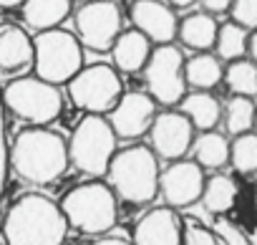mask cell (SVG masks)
<instances>
[{"label":"cell","mask_w":257,"mask_h":245,"mask_svg":"<svg viewBox=\"0 0 257 245\" xmlns=\"http://www.w3.org/2000/svg\"><path fill=\"white\" fill-rule=\"evenodd\" d=\"M83 68V46L76 33L51 28L33 36V76L63 86Z\"/></svg>","instance_id":"obj_7"},{"label":"cell","mask_w":257,"mask_h":245,"mask_svg":"<svg viewBox=\"0 0 257 245\" xmlns=\"http://www.w3.org/2000/svg\"><path fill=\"white\" fill-rule=\"evenodd\" d=\"M11 175V142L6 134V104H3V89H0V195H3Z\"/></svg>","instance_id":"obj_30"},{"label":"cell","mask_w":257,"mask_h":245,"mask_svg":"<svg viewBox=\"0 0 257 245\" xmlns=\"http://www.w3.org/2000/svg\"><path fill=\"white\" fill-rule=\"evenodd\" d=\"M229 21L244 31H257V0H232Z\"/></svg>","instance_id":"obj_29"},{"label":"cell","mask_w":257,"mask_h":245,"mask_svg":"<svg viewBox=\"0 0 257 245\" xmlns=\"http://www.w3.org/2000/svg\"><path fill=\"white\" fill-rule=\"evenodd\" d=\"M68 167V139L48 127H28L11 142V172L28 185H51Z\"/></svg>","instance_id":"obj_2"},{"label":"cell","mask_w":257,"mask_h":245,"mask_svg":"<svg viewBox=\"0 0 257 245\" xmlns=\"http://www.w3.org/2000/svg\"><path fill=\"white\" fill-rule=\"evenodd\" d=\"M177 109L192 121L197 132H212L222 121V104L212 91H187Z\"/></svg>","instance_id":"obj_19"},{"label":"cell","mask_w":257,"mask_h":245,"mask_svg":"<svg viewBox=\"0 0 257 245\" xmlns=\"http://www.w3.org/2000/svg\"><path fill=\"white\" fill-rule=\"evenodd\" d=\"M224 86L232 96H257V63L249 58H239L224 66Z\"/></svg>","instance_id":"obj_26"},{"label":"cell","mask_w":257,"mask_h":245,"mask_svg":"<svg viewBox=\"0 0 257 245\" xmlns=\"http://www.w3.org/2000/svg\"><path fill=\"white\" fill-rule=\"evenodd\" d=\"M134 245H182V217L172 207H152L144 212L132 235Z\"/></svg>","instance_id":"obj_15"},{"label":"cell","mask_w":257,"mask_h":245,"mask_svg":"<svg viewBox=\"0 0 257 245\" xmlns=\"http://www.w3.org/2000/svg\"><path fill=\"white\" fill-rule=\"evenodd\" d=\"M3 104L28 127H48L63 111V94L38 76H16L3 86Z\"/></svg>","instance_id":"obj_6"},{"label":"cell","mask_w":257,"mask_h":245,"mask_svg":"<svg viewBox=\"0 0 257 245\" xmlns=\"http://www.w3.org/2000/svg\"><path fill=\"white\" fill-rule=\"evenodd\" d=\"M217 31H219L217 18L204 13V11H197V13H189L179 21L177 38L184 48H189L194 53H207L217 43Z\"/></svg>","instance_id":"obj_18"},{"label":"cell","mask_w":257,"mask_h":245,"mask_svg":"<svg viewBox=\"0 0 257 245\" xmlns=\"http://www.w3.org/2000/svg\"><path fill=\"white\" fill-rule=\"evenodd\" d=\"M68 222L58 202L46 195H21L3 215L6 245H63L68 237Z\"/></svg>","instance_id":"obj_1"},{"label":"cell","mask_w":257,"mask_h":245,"mask_svg":"<svg viewBox=\"0 0 257 245\" xmlns=\"http://www.w3.org/2000/svg\"><path fill=\"white\" fill-rule=\"evenodd\" d=\"M162 3H167L172 11H187L197 3V0H162Z\"/></svg>","instance_id":"obj_34"},{"label":"cell","mask_w":257,"mask_h":245,"mask_svg":"<svg viewBox=\"0 0 257 245\" xmlns=\"http://www.w3.org/2000/svg\"><path fill=\"white\" fill-rule=\"evenodd\" d=\"M207 175L194 159H177L169 162L159 175V195L167 202V207L179 210L189 207L202 200Z\"/></svg>","instance_id":"obj_12"},{"label":"cell","mask_w":257,"mask_h":245,"mask_svg":"<svg viewBox=\"0 0 257 245\" xmlns=\"http://www.w3.org/2000/svg\"><path fill=\"white\" fill-rule=\"evenodd\" d=\"M118 139H139L149 134L157 119V101L147 91H123L118 104L106 116Z\"/></svg>","instance_id":"obj_13"},{"label":"cell","mask_w":257,"mask_h":245,"mask_svg":"<svg viewBox=\"0 0 257 245\" xmlns=\"http://www.w3.org/2000/svg\"><path fill=\"white\" fill-rule=\"evenodd\" d=\"M229 165L237 175H254L257 172V134L254 132L232 137V142H229Z\"/></svg>","instance_id":"obj_27"},{"label":"cell","mask_w":257,"mask_h":245,"mask_svg":"<svg viewBox=\"0 0 257 245\" xmlns=\"http://www.w3.org/2000/svg\"><path fill=\"white\" fill-rule=\"evenodd\" d=\"M184 78L189 91H212L224 81V66L212 51L194 53L184 61Z\"/></svg>","instance_id":"obj_21"},{"label":"cell","mask_w":257,"mask_h":245,"mask_svg":"<svg viewBox=\"0 0 257 245\" xmlns=\"http://www.w3.org/2000/svg\"><path fill=\"white\" fill-rule=\"evenodd\" d=\"M83 3H86V0H83Z\"/></svg>","instance_id":"obj_40"},{"label":"cell","mask_w":257,"mask_h":245,"mask_svg":"<svg viewBox=\"0 0 257 245\" xmlns=\"http://www.w3.org/2000/svg\"><path fill=\"white\" fill-rule=\"evenodd\" d=\"M247 43H249V31L239 28L237 23H222L217 31V43H214V56L224 63L239 61L247 56Z\"/></svg>","instance_id":"obj_25"},{"label":"cell","mask_w":257,"mask_h":245,"mask_svg":"<svg viewBox=\"0 0 257 245\" xmlns=\"http://www.w3.org/2000/svg\"><path fill=\"white\" fill-rule=\"evenodd\" d=\"M212 230H214L219 245H252V240L232 220H227V217H217L214 225H212Z\"/></svg>","instance_id":"obj_31"},{"label":"cell","mask_w":257,"mask_h":245,"mask_svg":"<svg viewBox=\"0 0 257 245\" xmlns=\"http://www.w3.org/2000/svg\"><path fill=\"white\" fill-rule=\"evenodd\" d=\"M33 68V36L21 26H0V71L23 73Z\"/></svg>","instance_id":"obj_17"},{"label":"cell","mask_w":257,"mask_h":245,"mask_svg":"<svg viewBox=\"0 0 257 245\" xmlns=\"http://www.w3.org/2000/svg\"><path fill=\"white\" fill-rule=\"evenodd\" d=\"M247 56H249V61H254V63H257V31H252V33H249V43H247Z\"/></svg>","instance_id":"obj_35"},{"label":"cell","mask_w":257,"mask_h":245,"mask_svg":"<svg viewBox=\"0 0 257 245\" xmlns=\"http://www.w3.org/2000/svg\"><path fill=\"white\" fill-rule=\"evenodd\" d=\"M199 3H202V11L214 18L229 13V8H232V0H199Z\"/></svg>","instance_id":"obj_32"},{"label":"cell","mask_w":257,"mask_h":245,"mask_svg":"<svg viewBox=\"0 0 257 245\" xmlns=\"http://www.w3.org/2000/svg\"><path fill=\"white\" fill-rule=\"evenodd\" d=\"M26 0H0V8L3 11H13V8H21Z\"/></svg>","instance_id":"obj_36"},{"label":"cell","mask_w":257,"mask_h":245,"mask_svg":"<svg viewBox=\"0 0 257 245\" xmlns=\"http://www.w3.org/2000/svg\"><path fill=\"white\" fill-rule=\"evenodd\" d=\"M58 205L66 215L68 227L81 235L103 237L118 217V197L113 195L108 182L101 180H88L71 187Z\"/></svg>","instance_id":"obj_4"},{"label":"cell","mask_w":257,"mask_h":245,"mask_svg":"<svg viewBox=\"0 0 257 245\" xmlns=\"http://www.w3.org/2000/svg\"><path fill=\"white\" fill-rule=\"evenodd\" d=\"M73 26L83 48L106 53L121 36V11L113 0H86L73 13Z\"/></svg>","instance_id":"obj_10"},{"label":"cell","mask_w":257,"mask_h":245,"mask_svg":"<svg viewBox=\"0 0 257 245\" xmlns=\"http://www.w3.org/2000/svg\"><path fill=\"white\" fill-rule=\"evenodd\" d=\"M252 132H254V134H257V116H254V129H252Z\"/></svg>","instance_id":"obj_38"},{"label":"cell","mask_w":257,"mask_h":245,"mask_svg":"<svg viewBox=\"0 0 257 245\" xmlns=\"http://www.w3.org/2000/svg\"><path fill=\"white\" fill-rule=\"evenodd\" d=\"M254 116H257V106L247 96H232L222 106V124H224V132L229 137H239V134L252 132Z\"/></svg>","instance_id":"obj_24"},{"label":"cell","mask_w":257,"mask_h":245,"mask_svg":"<svg viewBox=\"0 0 257 245\" xmlns=\"http://www.w3.org/2000/svg\"><path fill=\"white\" fill-rule=\"evenodd\" d=\"M118 137L113 134L108 119L101 114H83L68 139V159L71 167L88 175L91 180L106 177L108 165L113 159Z\"/></svg>","instance_id":"obj_5"},{"label":"cell","mask_w":257,"mask_h":245,"mask_svg":"<svg viewBox=\"0 0 257 245\" xmlns=\"http://www.w3.org/2000/svg\"><path fill=\"white\" fill-rule=\"evenodd\" d=\"M73 0H26L21 6V16L23 23L36 31H51V28H61V23L71 16Z\"/></svg>","instance_id":"obj_20"},{"label":"cell","mask_w":257,"mask_h":245,"mask_svg":"<svg viewBox=\"0 0 257 245\" xmlns=\"http://www.w3.org/2000/svg\"><path fill=\"white\" fill-rule=\"evenodd\" d=\"M0 232H3V210H0Z\"/></svg>","instance_id":"obj_37"},{"label":"cell","mask_w":257,"mask_h":245,"mask_svg":"<svg viewBox=\"0 0 257 245\" xmlns=\"http://www.w3.org/2000/svg\"><path fill=\"white\" fill-rule=\"evenodd\" d=\"M229 142L227 134L212 129V132H199L194 137V144H192V159L202 167V170H212V172H219L222 167L229 165Z\"/></svg>","instance_id":"obj_22"},{"label":"cell","mask_w":257,"mask_h":245,"mask_svg":"<svg viewBox=\"0 0 257 245\" xmlns=\"http://www.w3.org/2000/svg\"><path fill=\"white\" fill-rule=\"evenodd\" d=\"M184 61H187L184 53L174 43L154 46L152 58L142 73H144L147 94L157 104L177 109V104L187 96L189 89H187V78H184Z\"/></svg>","instance_id":"obj_9"},{"label":"cell","mask_w":257,"mask_h":245,"mask_svg":"<svg viewBox=\"0 0 257 245\" xmlns=\"http://www.w3.org/2000/svg\"><path fill=\"white\" fill-rule=\"evenodd\" d=\"M128 18H132V28L144 33L154 46L174 43L179 31L177 11H172L162 0H134L128 8Z\"/></svg>","instance_id":"obj_14"},{"label":"cell","mask_w":257,"mask_h":245,"mask_svg":"<svg viewBox=\"0 0 257 245\" xmlns=\"http://www.w3.org/2000/svg\"><path fill=\"white\" fill-rule=\"evenodd\" d=\"M0 245H6V242H0Z\"/></svg>","instance_id":"obj_39"},{"label":"cell","mask_w":257,"mask_h":245,"mask_svg":"<svg viewBox=\"0 0 257 245\" xmlns=\"http://www.w3.org/2000/svg\"><path fill=\"white\" fill-rule=\"evenodd\" d=\"M152 51H154V43L144 33H139L137 28H126L121 31L113 48L108 51L111 66L118 73H142L152 58Z\"/></svg>","instance_id":"obj_16"},{"label":"cell","mask_w":257,"mask_h":245,"mask_svg":"<svg viewBox=\"0 0 257 245\" xmlns=\"http://www.w3.org/2000/svg\"><path fill=\"white\" fill-rule=\"evenodd\" d=\"M182 245H219L212 227L194 217H182Z\"/></svg>","instance_id":"obj_28"},{"label":"cell","mask_w":257,"mask_h":245,"mask_svg":"<svg viewBox=\"0 0 257 245\" xmlns=\"http://www.w3.org/2000/svg\"><path fill=\"white\" fill-rule=\"evenodd\" d=\"M68 99L83 114H101L108 116L111 109L123 96L121 73L111 63H91L83 66L68 84Z\"/></svg>","instance_id":"obj_8"},{"label":"cell","mask_w":257,"mask_h":245,"mask_svg":"<svg viewBox=\"0 0 257 245\" xmlns=\"http://www.w3.org/2000/svg\"><path fill=\"white\" fill-rule=\"evenodd\" d=\"M88 245H134L132 240H126V237H113V235H103V237H96L93 242Z\"/></svg>","instance_id":"obj_33"},{"label":"cell","mask_w":257,"mask_h":245,"mask_svg":"<svg viewBox=\"0 0 257 245\" xmlns=\"http://www.w3.org/2000/svg\"><path fill=\"white\" fill-rule=\"evenodd\" d=\"M159 157L147 144H132L113 154L106 180L113 195L128 205H149L159 195Z\"/></svg>","instance_id":"obj_3"},{"label":"cell","mask_w":257,"mask_h":245,"mask_svg":"<svg viewBox=\"0 0 257 245\" xmlns=\"http://www.w3.org/2000/svg\"><path fill=\"white\" fill-rule=\"evenodd\" d=\"M147 137H149L152 152L159 159L177 162V159H184L192 152L197 129L192 127V121L179 109H167V111L157 114Z\"/></svg>","instance_id":"obj_11"},{"label":"cell","mask_w":257,"mask_h":245,"mask_svg":"<svg viewBox=\"0 0 257 245\" xmlns=\"http://www.w3.org/2000/svg\"><path fill=\"white\" fill-rule=\"evenodd\" d=\"M237 195H239L237 182H234L229 175H219V172H214L212 177H207V182H204V192H202V200H199V202L204 205V210H207L209 215H214V217H224V215L234 207Z\"/></svg>","instance_id":"obj_23"}]
</instances>
